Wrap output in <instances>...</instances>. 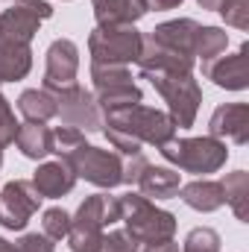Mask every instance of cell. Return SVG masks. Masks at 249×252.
I'll use <instances>...</instances> for the list:
<instances>
[{
    "label": "cell",
    "mask_w": 249,
    "mask_h": 252,
    "mask_svg": "<svg viewBox=\"0 0 249 252\" xmlns=\"http://www.w3.org/2000/svg\"><path fill=\"white\" fill-rule=\"evenodd\" d=\"M176 196H182V202H185L187 208L202 211V214H211V211H217V208L226 205L223 188H220V182H214V179H193V182L182 185Z\"/></svg>",
    "instance_id": "d6986e66"
},
{
    "label": "cell",
    "mask_w": 249,
    "mask_h": 252,
    "mask_svg": "<svg viewBox=\"0 0 249 252\" xmlns=\"http://www.w3.org/2000/svg\"><path fill=\"white\" fill-rule=\"evenodd\" d=\"M132 252H179L176 241H164V244H135Z\"/></svg>",
    "instance_id": "d6a6232c"
},
{
    "label": "cell",
    "mask_w": 249,
    "mask_h": 252,
    "mask_svg": "<svg viewBox=\"0 0 249 252\" xmlns=\"http://www.w3.org/2000/svg\"><path fill=\"white\" fill-rule=\"evenodd\" d=\"M196 32H199V24L193 18H176V21H164L158 24L147 38L167 47V50H176V53H185L193 56V44H196Z\"/></svg>",
    "instance_id": "2e32d148"
},
{
    "label": "cell",
    "mask_w": 249,
    "mask_h": 252,
    "mask_svg": "<svg viewBox=\"0 0 249 252\" xmlns=\"http://www.w3.org/2000/svg\"><path fill=\"white\" fill-rule=\"evenodd\" d=\"M247 56H249V44L244 41V44L238 47V53H229V56H217V59H211V62H202V76L211 79L217 88H226V91H247L249 88Z\"/></svg>",
    "instance_id": "8fae6325"
},
{
    "label": "cell",
    "mask_w": 249,
    "mask_h": 252,
    "mask_svg": "<svg viewBox=\"0 0 249 252\" xmlns=\"http://www.w3.org/2000/svg\"><path fill=\"white\" fill-rule=\"evenodd\" d=\"M167 103V115L173 118L176 129H190L196 124L202 88L193 79V73H164V70H147L141 73Z\"/></svg>",
    "instance_id": "277c9868"
},
{
    "label": "cell",
    "mask_w": 249,
    "mask_h": 252,
    "mask_svg": "<svg viewBox=\"0 0 249 252\" xmlns=\"http://www.w3.org/2000/svg\"><path fill=\"white\" fill-rule=\"evenodd\" d=\"M135 250V241L126 235L124 229H115L109 235H103V247L100 252H132Z\"/></svg>",
    "instance_id": "4dcf8cb0"
},
{
    "label": "cell",
    "mask_w": 249,
    "mask_h": 252,
    "mask_svg": "<svg viewBox=\"0 0 249 252\" xmlns=\"http://www.w3.org/2000/svg\"><path fill=\"white\" fill-rule=\"evenodd\" d=\"M21 124L15 121V112H12V103L0 94V147H9L15 144V135H18Z\"/></svg>",
    "instance_id": "83f0119b"
},
{
    "label": "cell",
    "mask_w": 249,
    "mask_h": 252,
    "mask_svg": "<svg viewBox=\"0 0 249 252\" xmlns=\"http://www.w3.org/2000/svg\"><path fill=\"white\" fill-rule=\"evenodd\" d=\"M208 135L217 141H232L238 147L249 144V106L247 103L217 106L211 121H208Z\"/></svg>",
    "instance_id": "4fadbf2b"
},
{
    "label": "cell",
    "mask_w": 249,
    "mask_h": 252,
    "mask_svg": "<svg viewBox=\"0 0 249 252\" xmlns=\"http://www.w3.org/2000/svg\"><path fill=\"white\" fill-rule=\"evenodd\" d=\"M79 73V47L70 38H56L47 47V67H44V91L73 85Z\"/></svg>",
    "instance_id": "7c38bea8"
},
{
    "label": "cell",
    "mask_w": 249,
    "mask_h": 252,
    "mask_svg": "<svg viewBox=\"0 0 249 252\" xmlns=\"http://www.w3.org/2000/svg\"><path fill=\"white\" fill-rule=\"evenodd\" d=\"M32 188L38 190V196L41 199H59L64 193H70L73 185H76V173L64 164L62 158H56V161H44V164H38V170L32 173Z\"/></svg>",
    "instance_id": "9a60e30c"
},
{
    "label": "cell",
    "mask_w": 249,
    "mask_h": 252,
    "mask_svg": "<svg viewBox=\"0 0 249 252\" xmlns=\"http://www.w3.org/2000/svg\"><path fill=\"white\" fill-rule=\"evenodd\" d=\"M97 27H135L147 12L150 0H94Z\"/></svg>",
    "instance_id": "5bb4252c"
},
{
    "label": "cell",
    "mask_w": 249,
    "mask_h": 252,
    "mask_svg": "<svg viewBox=\"0 0 249 252\" xmlns=\"http://www.w3.org/2000/svg\"><path fill=\"white\" fill-rule=\"evenodd\" d=\"M15 144H18L24 158L41 161L53 153V129L44 124H21L18 135H15Z\"/></svg>",
    "instance_id": "44dd1931"
},
{
    "label": "cell",
    "mask_w": 249,
    "mask_h": 252,
    "mask_svg": "<svg viewBox=\"0 0 249 252\" xmlns=\"http://www.w3.org/2000/svg\"><path fill=\"white\" fill-rule=\"evenodd\" d=\"M118 208H121L124 232L135 244H164L176 238V217L158 208L144 193L129 190L124 196H118Z\"/></svg>",
    "instance_id": "7a4b0ae2"
},
{
    "label": "cell",
    "mask_w": 249,
    "mask_h": 252,
    "mask_svg": "<svg viewBox=\"0 0 249 252\" xmlns=\"http://www.w3.org/2000/svg\"><path fill=\"white\" fill-rule=\"evenodd\" d=\"M41 229H44V235L50 241H62L70 232V214L64 208H47L41 214Z\"/></svg>",
    "instance_id": "484cf974"
},
{
    "label": "cell",
    "mask_w": 249,
    "mask_h": 252,
    "mask_svg": "<svg viewBox=\"0 0 249 252\" xmlns=\"http://www.w3.org/2000/svg\"><path fill=\"white\" fill-rule=\"evenodd\" d=\"M91 3H94V0H91Z\"/></svg>",
    "instance_id": "f35d334b"
},
{
    "label": "cell",
    "mask_w": 249,
    "mask_h": 252,
    "mask_svg": "<svg viewBox=\"0 0 249 252\" xmlns=\"http://www.w3.org/2000/svg\"><path fill=\"white\" fill-rule=\"evenodd\" d=\"M15 247H18V252H56V244H53L44 232H41V235H38V232H27Z\"/></svg>",
    "instance_id": "f546056e"
},
{
    "label": "cell",
    "mask_w": 249,
    "mask_h": 252,
    "mask_svg": "<svg viewBox=\"0 0 249 252\" xmlns=\"http://www.w3.org/2000/svg\"><path fill=\"white\" fill-rule=\"evenodd\" d=\"M147 164H150V161L144 158V153H138V156H124V185H135Z\"/></svg>",
    "instance_id": "1f68e13d"
},
{
    "label": "cell",
    "mask_w": 249,
    "mask_h": 252,
    "mask_svg": "<svg viewBox=\"0 0 249 252\" xmlns=\"http://www.w3.org/2000/svg\"><path fill=\"white\" fill-rule=\"evenodd\" d=\"M41 196L30 179H12L0 188V226L9 232H24L30 217L38 211Z\"/></svg>",
    "instance_id": "30bf717a"
},
{
    "label": "cell",
    "mask_w": 249,
    "mask_h": 252,
    "mask_svg": "<svg viewBox=\"0 0 249 252\" xmlns=\"http://www.w3.org/2000/svg\"><path fill=\"white\" fill-rule=\"evenodd\" d=\"M135 185H138V193H144L147 199H173L182 188V176L173 167L147 164Z\"/></svg>",
    "instance_id": "ac0fdd59"
},
{
    "label": "cell",
    "mask_w": 249,
    "mask_h": 252,
    "mask_svg": "<svg viewBox=\"0 0 249 252\" xmlns=\"http://www.w3.org/2000/svg\"><path fill=\"white\" fill-rule=\"evenodd\" d=\"M32 70V47L21 41H0V82H21Z\"/></svg>",
    "instance_id": "ffe728a7"
},
{
    "label": "cell",
    "mask_w": 249,
    "mask_h": 252,
    "mask_svg": "<svg viewBox=\"0 0 249 252\" xmlns=\"http://www.w3.org/2000/svg\"><path fill=\"white\" fill-rule=\"evenodd\" d=\"M18 112L27 118V124H47L56 118V100L44 88H27L18 97Z\"/></svg>",
    "instance_id": "7402d4cb"
},
{
    "label": "cell",
    "mask_w": 249,
    "mask_h": 252,
    "mask_svg": "<svg viewBox=\"0 0 249 252\" xmlns=\"http://www.w3.org/2000/svg\"><path fill=\"white\" fill-rule=\"evenodd\" d=\"M217 12L235 30H247L249 27V0H223L217 6Z\"/></svg>",
    "instance_id": "4316f807"
},
{
    "label": "cell",
    "mask_w": 249,
    "mask_h": 252,
    "mask_svg": "<svg viewBox=\"0 0 249 252\" xmlns=\"http://www.w3.org/2000/svg\"><path fill=\"white\" fill-rule=\"evenodd\" d=\"M85 141V132L82 129H73V126H56L53 129V153L56 156H62V153H67V150H73L76 144H82Z\"/></svg>",
    "instance_id": "f1b7e54d"
},
{
    "label": "cell",
    "mask_w": 249,
    "mask_h": 252,
    "mask_svg": "<svg viewBox=\"0 0 249 252\" xmlns=\"http://www.w3.org/2000/svg\"><path fill=\"white\" fill-rule=\"evenodd\" d=\"M115 223H121L118 196H109V193L85 196V202L70 217V232H67L70 252H100L106 226H115Z\"/></svg>",
    "instance_id": "3957f363"
},
{
    "label": "cell",
    "mask_w": 249,
    "mask_h": 252,
    "mask_svg": "<svg viewBox=\"0 0 249 252\" xmlns=\"http://www.w3.org/2000/svg\"><path fill=\"white\" fill-rule=\"evenodd\" d=\"M226 205L235 211V217L241 223H249V173L247 170H235L226 173V179L220 182Z\"/></svg>",
    "instance_id": "603a6c76"
},
{
    "label": "cell",
    "mask_w": 249,
    "mask_h": 252,
    "mask_svg": "<svg viewBox=\"0 0 249 252\" xmlns=\"http://www.w3.org/2000/svg\"><path fill=\"white\" fill-rule=\"evenodd\" d=\"M50 94L56 100V118L62 126H73L82 132H100L103 129V109L97 106L94 91L73 82L64 88H53Z\"/></svg>",
    "instance_id": "9c48e42d"
},
{
    "label": "cell",
    "mask_w": 249,
    "mask_h": 252,
    "mask_svg": "<svg viewBox=\"0 0 249 252\" xmlns=\"http://www.w3.org/2000/svg\"><path fill=\"white\" fill-rule=\"evenodd\" d=\"M41 27V18L27 9L24 3H12L3 15H0V41H21V44H30L35 38Z\"/></svg>",
    "instance_id": "e0dca14e"
},
{
    "label": "cell",
    "mask_w": 249,
    "mask_h": 252,
    "mask_svg": "<svg viewBox=\"0 0 249 252\" xmlns=\"http://www.w3.org/2000/svg\"><path fill=\"white\" fill-rule=\"evenodd\" d=\"M18 3H24L27 9H32V12H35L41 21H47V18L53 15V6H50L47 0H18Z\"/></svg>",
    "instance_id": "836d02e7"
},
{
    "label": "cell",
    "mask_w": 249,
    "mask_h": 252,
    "mask_svg": "<svg viewBox=\"0 0 249 252\" xmlns=\"http://www.w3.org/2000/svg\"><path fill=\"white\" fill-rule=\"evenodd\" d=\"M0 252H18V247H15L12 241H6V238H0Z\"/></svg>",
    "instance_id": "8d00e7d4"
},
{
    "label": "cell",
    "mask_w": 249,
    "mask_h": 252,
    "mask_svg": "<svg viewBox=\"0 0 249 252\" xmlns=\"http://www.w3.org/2000/svg\"><path fill=\"white\" fill-rule=\"evenodd\" d=\"M0 167H3V147H0Z\"/></svg>",
    "instance_id": "74e56055"
},
{
    "label": "cell",
    "mask_w": 249,
    "mask_h": 252,
    "mask_svg": "<svg viewBox=\"0 0 249 252\" xmlns=\"http://www.w3.org/2000/svg\"><path fill=\"white\" fill-rule=\"evenodd\" d=\"M144 35L135 27H94L88 35V53L94 64H129L138 62Z\"/></svg>",
    "instance_id": "ba28073f"
},
{
    "label": "cell",
    "mask_w": 249,
    "mask_h": 252,
    "mask_svg": "<svg viewBox=\"0 0 249 252\" xmlns=\"http://www.w3.org/2000/svg\"><path fill=\"white\" fill-rule=\"evenodd\" d=\"M196 3H199L202 9H211V12H217V6H220L223 0H196Z\"/></svg>",
    "instance_id": "d590c367"
},
{
    "label": "cell",
    "mask_w": 249,
    "mask_h": 252,
    "mask_svg": "<svg viewBox=\"0 0 249 252\" xmlns=\"http://www.w3.org/2000/svg\"><path fill=\"white\" fill-rule=\"evenodd\" d=\"M167 164L185 170V173H217L229 161V147L226 141H217L211 135L202 138H170L164 147H158Z\"/></svg>",
    "instance_id": "5b68a950"
},
{
    "label": "cell",
    "mask_w": 249,
    "mask_h": 252,
    "mask_svg": "<svg viewBox=\"0 0 249 252\" xmlns=\"http://www.w3.org/2000/svg\"><path fill=\"white\" fill-rule=\"evenodd\" d=\"M220 235L214 232V229H208V226H196V229H190L185 238V244H182V252H220Z\"/></svg>",
    "instance_id": "d4e9b609"
},
{
    "label": "cell",
    "mask_w": 249,
    "mask_h": 252,
    "mask_svg": "<svg viewBox=\"0 0 249 252\" xmlns=\"http://www.w3.org/2000/svg\"><path fill=\"white\" fill-rule=\"evenodd\" d=\"M185 0H150V9L156 12H167V9H179Z\"/></svg>",
    "instance_id": "e575fe53"
},
{
    "label": "cell",
    "mask_w": 249,
    "mask_h": 252,
    "mask_svg": "<svg viewBox=\"0 0 249 252\" xmlns=\"http://www.w3.org/2000/svg\"><path fill=\"white\" fill-rule=\"evenodd\" d=\"M59 158L76 173V179H85L103 190L124 185V156H118L115 150H103V147L82 141L73 150L62 153Z\"/></svg>",
    "instance_id": "8992f818"
},
{
    "label": "cell",
    "mask_w": 249,
    "mask_h": 252,
    "mask_svg": "<svg viewBox=\"0 0 249 252\" xmlns=\"http://www.w3.org/2000/svg\"><path fill=\"white\" fill-rule=\"evenodd\" d=\"M91 82H94V100H97V106L103 112L138 106L144 100V91L132 79L126 64H94L91 62Z\"/></svg>",
    "instance_id": "52a82bcc"
},
{
    "label": "cell",
    "mask_w": 249,
    "mask_h": 252,
    "mask_svg": "<svg viewBox=\"0 0 249 252\" xmlns=\"http://www.w3.org/2000/svg\"><path fill=\"white\" fill-rule=\"evenodd\" d=\"M100 132L109 138L118 156H138L144 144L158 150L170 138H176V124L167 112L138 103V106L115 109V112H103Z\"/></svg>",
    "instance_id": "6da1fadb"
},
{
    "label": "cell",
    "mask_w": 249,
    "mask_h": 252,
    "mask_svg": "<svg viewBox=\"0 0 249 252\" xmlns=\"http://www.w3.org/2000/svg\"><path fill=\"white\" fill-rule=\"evenodd\" d=\"M226 47H229V32H226V30H220V27H202V24H199L196 44H193V59L211 62V59L223 56Z\"/></svg>",
    "instance_id": "cb8c5ba5"
}]
</instances>
